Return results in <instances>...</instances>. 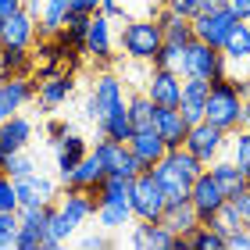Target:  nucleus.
<instances>
[{"label":"nucleus","mask_w":250,"mask_h":250,"mask_svg":"<svg viewBox=\"0 0 250 250\" xmlns=\"http://www.w3.org/2000/svg\"><path fill=\"white\" fill-rule=\"evenodd\" d=\"M129 193H132V179L129 175L107 172L104 183L97 186V204H129ZM129 208H132V204H129Z\"/></svg>","instance_id":"obj_29"},{"label":"nucleus","mask_w":250,"mask_h":250,"mask_svg":"<svg viewBox=\"0 0 250 250\" xmlns=\"http://www.w3.org/2000/svg\"><path fill=\"white\" fill-rule=\"evenodd\" d=\"M179 250H225V236L214 232L208 222H200L193 232L179 236Z\"/></svg>","instance_id":"obj_31"},{"label":"nucleus","mask_w":250,"mask_h":250,"mask_svg":"<svg viewBox=\"0 0 250 250\" xmlns=\"http://www.w3.org/2000/svg\"><path fill=\"white\" fill-rule=\"evenodd\" d=\"M64 132H68V125H64V122H58V118H50V122H47V136H50V143H58Z\"/></svg>","instance_id":"obj_46"},{"label":"nucleus","mask_w":250,"mask_h":250,"mask_svg":"<svg viewBox=\"0 0 250 250\" xmlns=\"http://www.w3.org/2000/svg\"><path fill=\"white\" fill-rule=\"evenodd\" d=\"M40 40V21L29 15L25 7H18L15 15L4 18V32H0V47H25L32 50Z\"/></svg>","instance_id":"obj_13"},{"label":"nucleus","mask_w":250,"mask_h":250,"mask_svg":"<svg viewBox=\"0 0 250 250\" xmlns=\"http://www.w3.org/2000/svg\"><path fill=\"white\" fill-rule=\"evenodd\" d=\"M21 7H25L29 15H32V18L40 21V15H43V0H21Z\"/></svg>","instance_id":"obj_49"},{"label":"nucleus","mask_w":250,"mask_h":250,"mask_svg":"<svg viewBox=\"0 0 250 250\" xmlns=\"http://www.w3.org/2000/svg\"><path fill=\"white\" fill-rule=\"evenodd\" d=\"M89 154V143H86V136H79V132H72L68 129L58 143H54V161H58V179L61 175H68L72 168L83 161V157Z\"/></svg>","instance_id":"obj_22"},{"label":"nucleus","mask_w":250,"mask_h":250,"mask_svg":"<svg viewBox=\"0 0 250 250\" xmlns=\"http://www.w3.org/2000/svg\"><path fill=\"white\" fill-rule=\"evenodd\" d=\"M36 58L25 47H0V79H18V75H32Z\"/></svg>","instance_id":"obj_26"},{"label":"nucleus","mask_w":250,"mask_h":250,"mask_svg":"<svg viewBox=\"0 0 250 250\" xmlns=\"http://www.w3.org/2000/svg\"><path fill=\"white\" fill-rule=\"evenodd\" d=\"M0 172H4V150H0Z\"/></svg>","instance_id":"obj_55"},{"label":"nucleus","mask_w":250,"mask_h":250,"mask_svg":"<svg viewBox=\"0 0 250 250\" xmlns=\"http://www.w3.org/2000/svg\"><path fill=\"white\" fill-rule=\"evenodd\" d=\"M0 211H18V189H15V179L0 172Z\"/></svg>","instance_id":"obj_41"},{"label":"nucleus","mask_w":250,"mask_h":250,"mask_svg":"<svg viewBox=\"0 0 250 250\" xmlns=\"http://www.w3.org/2000/svg\"><path fill=\"white\" fill-rule=\"evenodd\" d=\"M154 68H172V72H179L183 68V47L179 43H161V50H157V58H154ZM183 75V72H179Z\"/></svg>","instance_id":"obj_39"},{"label":"nucleus","mask_w":250,"mask_h":250,"mask_svg":"<svg viewBox=\"0 0 250 250\" xmlns=\"http://www.w3.org/2000/svg\"><path fill=\"white\" fill-rule=\"evenodd\" d=\"M129 243L132 247H146V250H179V236L168 229L165 222H140L132 218L129 225Z\"/></svg>","instance_id":"obj_14"},{"label":"nucleus","mask_w":250,"mask_h":250,"mask_svg":"<svg viewBox=\"0 0 250 250\" xmlns=\"http://www.w3.org/2000/svg\"><path fill=\"white\" fill-rule=\"evenodd\" d=\"M161 222H165L175 236H186V232H193V229L200 225V214L193 211V204H189V200H179V204H168V208H165Z\"/></svg>","instance_id":"obj_28"},{"label":"nucleus","mask_w":250,"mask_h":250,"mask_svg":"<svg viewBox=\"0 0 250 250\" xmlns=\"http://www.w3.org/2000/svg\"><path fill=\"white\" fill-rule=\"evenodd\" d=\"M232 204L240 208V214H243V225H250V189H247V193H240V197H236Z\"/></svg>","instance_id":"obj_47"},{"label":"nucleus","mask_w":250,"mask_h":250,"mask_svg":"<svg viewBox=\"0 0 250 250\" xmlns=\"http://www.w3.org/2000/svg\"><path fill=\"white\" fill-rule=\"evenodd\" d=\"M118 43H122V54L129 61H143V64H154L157 50L165 43V29L154 15H143V18H125V25L118 32Z\"/></svg>","instance_id":"obj_3"},{"label":"nucleus","mask_w":250,"mask_h":250,"mask_svg":"<svg viewBox=\"0 0 250 250\" xmlns=\"http://www.w3.org/2000/svg\"><path fill=\"white\" fill-rule=\"evenodd\" d=\"M225 200H229V197H225V189L218 186V179L204 168V172L193 179V189H189V204H193V211L200 214V222H208Z\"/></svg>","instance_id":"obj_12"},{"label":"nucleus","mask_w":250,"mask_h":250,"mask_svg":"<svg viewBox=\"0 0 250 250\" xmlns=\"http://www.w3.org/2000/svg\"><path fill=\"white\" fill-rule=\"evenodd\" d=\"M72 93H75V83H72V75H68L64 68L36 79V104L43 111H54V107L68 104V97H72Z\"/></svg>","instance_id":"obj_15"},{"label":"nucleus","mask_w":250,"mask_h":250,"mask_svg":"<svg viewBox=\"0 0 250 250\" xmlns=\"http://www.w3.org/2000/svg\"><path fill=\"white\" fill-rule=\"evenodd\" d=\"M54 204H58V208H61L75 225L97 218V193H89V189H72V186H64Z\"/></svg>","instance_id":"obj_18"},{"label":"nucleus","mask_w":250,"mask_h":250,"mask_svg":"<svg viewBox=\"0 0 250 250\" xmlns=\"http://www.w3.org/2000/svg\"><path fill=\"white\" fill-rule=\"evenodd\" d=\"M208 225H211L214 232L229 236V232H236V229H240V225H243V214H240V208H236L232 200H225L222 208H218V211H214L211 218H208Z\"/></svg>","instance_id":"obj_36"},{"label":"nucleus","mask_w":250,"mask_h":250,"mask_svg":"<svg viewBox=\"0 0 250 250\" xmlns=\"http://www.w3.org/2000/svg\"><path fill=\"white\" fill-rule=\"evenodd\" d=\"M15 189H18V208L21 204H54L58 200V179L54 175H43L40 168L32 175H21L15 179Z\"/></svg>","instance_id":"obj_16"},{"label":"nucleus","mask_w":250,"mask_h":250,"mask_svg":"<svg viewBox=\"0 0 250 250\" xmlns=\"http://www.w3.org/2000/svg\"><path fill=\"white\" fill-rule=\"evenodd\" d=\"M15 247L18 250H43V232H32V229H21V225H18Z\"/></svg>","instance_id":"obj_42"},{"label":"nucleus","mask_w":250,"mask_h":250,"mask_svg":"<svg viewBox=\"0 0 250 250\" xmlns=\"http://www.w3.org/2000/svg\"><path fill=\"white\" fill-rule=\"evenodd\" d=\"M125 86H122V79L115 72H107V68H100L97 79H93V93H89V104H86V118H93V122H104L115 107L125 104Z\"/></svg>","instance_id":"obj_5"},{"label":"nucleus","mask_w":250,"mask_h":250,"mask_svg":"<svg viewBox=\"0 0 250 250\" xmlns=\"http://www.w3.org/2000/svg\"><path fill=\"white\" fill-rule=\"evenodd\" d=\"M104 175H107V168L100 165V157L89 150L83 161H79L68 175H61V186H72V189H89V193H97V186L104 183Z\"/></svg>","instance_id":"obj_21"},{"label":"nucleus","mask_w":250,"mask_h":250,"mask_svg":"<svg viewBox=\"0 0 250 250\" xmlns=\"http://www.w3.org/2000/svg\"><path fill=\"white\" fill-rule=\"evenodd\" d=\"M129 204H132V218H140V222H161V214L168 208V197H165L161 183H157L154 168H143L140 175H132Z\"/></svg>","instance_id":"obj_4"},{"label":"nucleus","mask_w":250,"mask_h":250,"mask_svg":"<svg viewBox=\"0 0 250 250\" xmlns=\"http://www.w3.org/2000/svg\"><path fill=\"white\" fill-rule=\"evenodd\" d=\"M97 225L104 232L129 229V225H132V208H129V204H97Z\"/></svg>","instance_id":"obj_33"},{"label":"nucleus","mask_w":250,"mask_h":250,"mask_svg":"<svg viewBox=\"0 0 250 250\" xmlns=\"http://www.w3.org/2000/svg\"><path fill=\"white\" fill-rule=\"evenodd\" d=\"M240 111H243V79H236V75L211 79L204 122H211V125H218V129L232 132V129H240Z\"/></svg>","instance_id":"obj_2"},{"label":"nucleus","mask_w":250,"mask_h":250,"mask_svg":"<svg viewBox=\"0 0 250 250\" xmlns=\"http://www.w3.org/2000/svg\"><path fill=\"white\" fill-rule=\"evenodd\" d=\"M225 7H229L240 21H250V0H225Z\"/></svg>","instance_id":"obj_45"},{"label":"nucleus","mask_w":250,"mask_h":250,"mask_svg":"<svg viewBox=\"0 0 250 250\" xmlns=\"http://www.w3.org/2000/svg\"><path fill=\"white\" fill-rule=\"evenodd\" d=\"M143 93L154 100L157 107H179V97H183V75L172 72V68H154L146 72Z\"/></svg>","instance_id":"obj_9"},{"label":"nucleus","mask_w":250,"mask_h":250,"mask_svg":"<svg viewBox=\"0 0 250 250\" xmlns=\"http://www.w3.org/2000/svg\"><path fill=\"white\" fill-rule=\"evenodd\" d=\"M240 125L250 129V100H243V111H240Z\"/></svg>","instance_id":"obj_53"},{"label":"nucleus","mask_w":250,"mask_h":250,"mask_svg":"<svg viewBox=\"0 0 250 250\" xmlns=\"http://www.w3.org/2000/svg\"><path fill=\"white\" fill-rule=\"evenodd\" d=\"M83 247H89V250H93V247H107V236H86V240H83Z\"/></svg>","instance_id":"obj_52"},{"label":"nucleus","mask_w":250,"mask_h":250,"mask_svg":"<svg viewBox=\"0 0 250 250\" xmlns=\"http://www.w3.org/2000/svg\"><path fill=\"white\" fill-rule=\"evenodd\" d=\"M129 118H132V129L136 132L154 129V100L146 93H132L129 97Z\"/></svg>","instance_id":"obj_34"},{"label":"nucleus","mask_w":250,"mask_h":250,"mask_svg":"<svg viewBox=\"0 0 250 250\" xmlns=\"http://www.w3.org/2000/svg\"><path fill=\"white\" fill-rule=\"evenodd\" d=\"M100 125V136H107V140H118V143H129L132 140V118H129V100H125L122 107H115L104 122H97Z\"/></svg>","instance_id":"obj_30"},{"label":"nucleus","mask_w":250,"mask_h":250,"mask_svg":"<svg viewBox=\"0 0 250 250\" xmlns=\"http://www.w3.org/2000/svg\"><path fill=\"white\" fill-rule=\"evenodd\" d=\"M197 15H204V11H218V7H225V0H197ZM197 15H193V18H197Z\"/></svg>","instance_id":"obj_50"},{"label":"nucleus","mask_w":250,"mask_h":250,"mask_svg":"<svg viewBox=\"0 0 250 250\" xmlns=\"http://www.w3.org/2000/svg\"><path fill=\"white\" fill-rule=\"evenodd\" d=\"M21 7V0H0V18H7V15H15V11Z\"/></svg>","instance_id":"obj_51"},{"label":"nucleus","mask_w":250,"mask_h":250,"mask_svg":"<svg viewBox=\"0 0 250 250\" xmlns=\"http://www.w3.org/2000/svg\"><path fill=\"white\" fill-rule=\"evenodd\" d=\"M129 150L136 154V161H140L143 168H154V165L168 154V143L157 136V129H146V132H132Z\"/></svg>","instance_id":"obj_24"},{"label":"nucleus","mask_w":250,"mask_h":250,"mask_svg":"<svg viewBox=\"0 0 250 250\" xmlns=\"http://www.w3.org/2000/svg\"><path fill=\"white\" fill-rule=\"evenodd\" d=\"M157 4H172V0H157Z\"/></svg>","instance_id":"obj_56"},{"label":"nucleus","mask_w":250,"mask_h":250,"mask_svg":"<svg viewBox=\"0 0 250 250\" xmlns=\"http://www.w3.org/2000/svg\"><path fill=\"white\" fill-rule=\"evenodd\" d=\"M204 172V165L193 157L186 146H172L161 161L154 165V175L161 183L168 204H179V200H189V189H193V179Z\"/></svg>","instance_id":"obj_1"},{"label":"nucleus","mask_w":250,"mask_h":250,"mask_svg":"<svg viewBox=\"0 0 250 250\" xmlns=\"http://www.w3.org/2000/svg\"><path fill=\"white\" fill-rule=\"evenodd\" d=\"M47 214H50V204H21L18 225L21 229H32V232H47Z\"/></svg>","instance_id":"obj_37"},{"label":"nucleus","mask_w":250,"mask_h":250,"mask_svg":"<svg viewBox=\"0 0 250 250\" xmlns=\"http://www.w3.org/2000/svg\"><path fill=\"white\" fill-rule=\"evenodd\" d=\"M32 143V122L21 115H11L7 122H0V150L4 154H15V150H29Z\"/></svg>","instance_id":"obj_23"},{"label":"nucleus","mask_w":250,"mask_h":250,"mask_svg":"<svg viewBox=\"0 0 250 250\" xmlns=\"http://www.w3.org/2000/svg\"><path fill=\"white\" fill-rule=\"evenodd\" d=\"M79 225L68 218V214L58 208V204H50V214H47V232H43V250H58L72 240V232Z\"/></svg>","instance_id":"obj_25"},{"label":"nucleus","mask_w":250,"mask_h":250,"mask_svg":"<svg viewBox=\"0 0 250 250\" xmlns=\"http://www.w3.org/2000/svg\"><path fill=\"white\" fill-rule=\"evenodd\" d=\"M225 64H247L250 61V21H236L229 40L222 43Z\"/></svg>","instance_id":"obj_27"},{"label":"nucleus","mask_w":250,"mask_h":250,"mask_svg":"<svg viewBox=\"0 0 250 250\" xmlns=\"http://www.w3.org/2000/svg\"><path fill=\"white\" fill-rule=\"evenodd\" d=\"M225 250H250V225H240L236 232L225 236Z\"/></svg>","instance_id":"obj_43"},{"label":"nucleus","mask_w":250,"mask_h":250,"mask_svg":"<svg viewBox=\"0 0 250 250\" xmlns=\"http://www.w3.org/2000/svg\"><path fill=\"white\" fill-rule=\"evenodd\" d=\"M32 172H36V161L29 157V150L4 154V175H11V179H21V175H32Z\"/></svg>","instance_id":"obj_38"},{"label":"nucleus","mask_w":250,"mask_h":250,"mask_svg":"<svg viewBox=\"0 0 250 250\" xmlns=\"http://www.w3.org/2000/svg\"><path fill=\"white\" fill-rule=\"evenodd\" d=\"M93 154L100 157V165H104L107 172H118V175H129V179L143 172V165L136 161V154L129 150V143H118V140L100 136L97 146H93Z\"/></svg>","instance_id":"obj_11"},{"label":"nucleus","mask_w":250,"mask_h":250,"mask_svg":"<svg viewBox=\"0 0 250 250\" xmlns=\"http://www.w3.org/2000/svg\"><path fill=\"white\" fill-rule=\"evenodd\" d=\"M208 93H211V79H197V75H183V97H179V111L183 118L204 122V107H208Z\"/></svg>","instance_id":"obj_17"},{"label":"nucleus","mask_w":250,"mask_h":250,"mask_svg":"<svg viewBox=\"0 0 250 250\" xmlns=\"http://www.w3.org/2000/svg\"><path fill=\"white\" fill-rule=\"evenodd\" d=\"M75 11H83V15H97L100 11V0H72Z\"/></svg>","instance_id":"obj_48"},{"label":"nucleus","mask_w":250,"mask_h":250,"mask_svg":"<svg viewBox=\"0 0 250 250\" xmlns=\"http://www.w3.org/2000/svg\"><path fill=\"white\" fill-rule=\"evenodd\" d=\"M111 50H115V18L104 15V11H97V15H89V21H86L83 54H86V58H93L97 68H107Z\"/></svg>","instance_id":"obj_8"},{"label":"nucleus","mask_w":250,"mask_h":250,"mask_svg":"<svg viewBox=\"0 0 250 250\" xmlns=\"http://www.w3.org/2000/svg\"><path fill=\"white\" fill-rule=\"evenodd\" d=\"M236 21H240V18H236L229 7L204 11V15H197V18H193V36L222 50V43L229 40V32H232V25H236Z\"/></svg>","instance_id":"obj_10"},{"label":"nucleus","mask_w":250,"mask_h":250,"mask_svg":"<svg viewBox=\"0 0 250 250\" xmlns=\"http://www.w3.org/2000/svg\"><path fill=\"white\" fill-rule=\"evenodd\" d=\"M225 157H232L236 165L250 175V129H232L229 132V146H225Z\"/></svg>","instance_id":"obj_35"},{"label":"nucleus","mask_w":250,"mask_h":250,"mask_svg":"<svg viewBox=\"0 0 250 250\" xmlns=\"http://www.w3.org/2000/svg\"><path fill=\"white\" fill-rule=\"evenodd\" d=\"M208 172L218 179V186L225 189V197H229V200H236L240 193L250 189V175L232 161V157H225V154L218 157V161H211V165H208Z\"/></svg>","instance_id":"obj_19"},{"label":"nucleus","mask_w":250,"mask_h":250,"mask_svg":"<svg viewBox=\"0 0 250 250\" xmlns=\"http://www.w3.org/2000/svg\"><path fill=\"white\" fill-rule=\"evenodd\" d=\"M72 11V0H43V15H40V36H58L64 29V18Z\"/></svg>","instance_id":"obj_32"},{"label":"nucleus","mask_w":250,"mask_h":250,"mask_svg":"<svg viewBox=\"0 0 250 250\" xmlns=\"http://www.w3.org/2000/svg\"><path fill=\"white\" fill-rule=\"evenodd\" d=\"M183 146L197 157L204 168H208L211 161H218V157L225 154V146H229V132L218 129V125H211V122H193Z\"/></svg>","instance_id":"obj_6"},{"label":"nucleus","mask_w":250,"mask_h":250,"mask_svg":"<svg viewBox=\"0 0 250 250\" xmlns=\"http://www.w3.org/2000/svg\"><path fill=\"white\" fill-rule=\"evenodd\" d=\"M154 129H157V136L168 143V150H172V146H183V143H186L189 122L183 118V111H179V107H157V104H154Z\"/></svg>","instance_id":"obj_20"},{"label":"nucleus","mask_w":250,"mask_h":250,"mask_svg":"<svg viewBox=\"0 0 250 250\" xmlns=\"http://www.w3.org/2000/svg\"><path fill=\"white\" fill-rule=\"evenodd\" d=\"M18 236V211H0V250H11Z\"/></svg>","instance_id":"obj_40"},{"label":"nucleus","mask_w":250,"mask_h":250,"mask_svg":"<svg viewBox=\"0 0 250 250\" xmlns=\"http://www.w3.org/2000/svg\"><path fill=\"white\" fill-rule=\"evenodd\" d=\"M179 72L197 75V79H218V75H225V54L193 36L183 47V68H179Z\"/></svg>","instance_id":"obj_7"},{"label":"nucleus","mask_w":250,"mask_h":250,"mask_svg":"<svg viewBox=\"0 0 250 250\" xmlns=\"http://www.w3.org/2000/svg\"><path fill=\"white\" fill-rule=\"evenodd\" d=\"M243 100H250V72L243 75Z\"/></svg>","instance_id":"obj_54"},{"label":"nucleus","mask_w":250,"mask_h":250,"mask_svg":"<svg viewBox=\"0 0 250 250\" xmlns=\"http://www.w3.org/2000/svg\"><path fill=\"white\" fill-rule=\"evenodd\" d=\"M168 7H172L175 15H183V18H193V15L200 11V7H197V0H172Z\"/></svg>","instance_id":"obj_44"},{"label":"nucleus","mask_w":250,"mask_h":250,"mask_svg":"<svg viewBox=\"0 0 250 250\" xmlns=\"http://www.w3.org/2000/svg\"><path fill=\"white\" fill-rule=\"evenodd\" d=\"M0 32H4V18H0Z\"/></svg>","instance_id":"obj_57"}]
</instances>
